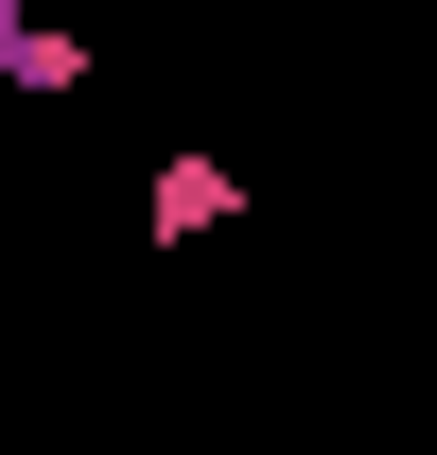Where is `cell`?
Instances as JSON below:
<instances>
[{"label":"cell","instance_id":"obj_1","mask_svg":"<svg viewBox=\"0 0 437 455\" xmlns=\"http://www.w3.org/2000/svg\"><path fill=\"white\" fill-rule=\"evenodd\" d=\"M140 211H158V245H211V228L245 211V175H227V158H158V175H140Z\"/></svg>","mask_w":437,"mask_h":455},{"label":"cell","instance_id":"obj_2","mask_svg":"<svg viewBox=\"0 0 437 455\" xmlns=\"http://www.w3.org/2000/svg\"><path fill=\"white\" fill-rule=\"evenodd\" d=\"M18 36H36V18H18V0H0V53H18Z\"/></svg>","mask_w":437,"mask_h":455}]
</instances>
